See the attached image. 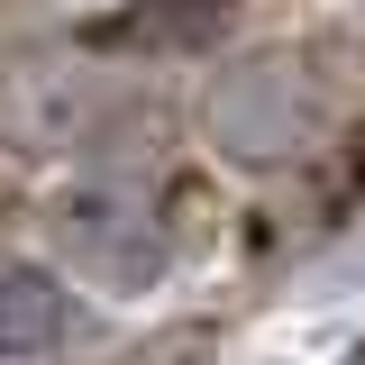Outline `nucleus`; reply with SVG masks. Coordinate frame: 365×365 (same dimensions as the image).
Instances as JSON below:
<instances>
[{"mask_svg": "<svg viewBox=\"0 0 365 365\" xmlns=\"http://www.w3.org/2000/svg\"><path fill=\"white\" fill-rule=\"evenodd\" d=\"M73 338V302L64 283L37 265H0V365H28V356H55Z\"/></svg>", "mask_w": 365, "mask_h": 365, "instance_id": "nucleus-4", "label": "nucleus"}, {"mask_svg": "<svg viewBox=\"0 0 365 365\" xmlns=\"http://www.w3.org/2000/svg\"><path fill=\"white\" fill-rule=\"evenodd\" d=\"M237 0H128L119 19H101V46H155V55H192L220 37Z\"/></svg>", "mask_w": 365, "mask_h": 365, "instance_id": "nucleus-5", "label": "nucleus"}, {"mask_svg": "<svg viewBox=\"0 0 365 365\" xmlns=\"http://www.w3.org/2000/svg\"><path fill=\"white\" fill-rule=\"evenodd\" d=\"M110 119H128V110L83 55H19L0 73V137L19 155H91Z\"/></svg>", "mask_w": 365, "mask_h": 365, "instance_id": "nucleus-2", "label": "nucleus"}, {"mask_svg": "<svg viewBox=\"0 0 365 365\" xmlns=\"http://www.w3.org/2000/svg\"><path fill=\"white\" fill-rule=\"evenodd\" d=\"M329 119V83H319L311 55H292V46H256V55H237L220 64V83L201 101V128L220 155L237 165H283V155H302Z\"/></svg>", "mask_w": 365, "mask_h": 365, "instance_id": "nucleus-1", "label": "nucleus"}, {"mask_svg": "<svg viewBox=\"0 0 365 365\" xmlns=\"http://www.w3.org/2000/svg\"><path fill=\"white\" fill-rule=\"evenodd\" d=\"M55 237H64L73 265H91L101 283H119V292H137V283L165 274V228L146 220L137 192H83V201H64Z\"/></svg>", "mask_w": 365, "mask_h": 365, "instance_id": "nucleus-3", "label": "nucleus"}]
</instances>
